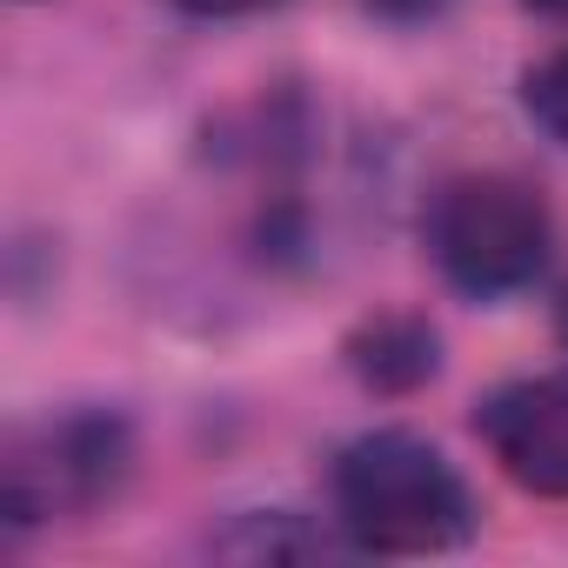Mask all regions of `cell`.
Instances as JSON below:
<instances>
[{
	"mask_svg": "<svg viewBox=\"0 0 568 568\" xmlns=\"http://www.w3.org/2000/svg\"><path fill=\"white\" fill-rule=\"evenodd\" d=\"M181 14H201V21H241V14H267L281 0H174Z\"/></svg>",
	"mask_w": 568,
	"mask_h": 568,
	"instance_id": "cell-7",
	"label": "cell"
},
{
	"mask_svg": "<svg viewBox=\"0 0 568 568\" xmlns=\"http://www.w3.org/2000/svg\"><path fill=\"white\" fill-rule=\"evenodd\" d=\"M328 488H335V521L362 555H442L475 535L468 481L435 442L408 428L355 435L335 455Z\"/></svg>",
	"mask_w": 568,
	"mask_h": 568,
	"instance_id": "cell-1",
	"label": "cell"
},
{
	"mask_svg": "<svg viewBox=\"0 0 568 568\" xmlns=\"http://www.w3.org/2000/svg\"><path fill=\"white\" fill-rule=\"evenodd\" d=\"M475 435L528 495L568 501V368L521 375L475 408Z\"/></svg>",
	"mask_w": 568,
	"mask_h": 568,
	"instance_id": "cell-4",
	"label": "cell"
},
{
	"mask_svg": "<svg viewBox=\"0 0 568 568\" xmlns=\"http://www.w3.org/2000/svg\"><path fill=\"white\" fill-rule=\"evenodd\" d=\"M422 234H428L435 267L448 274V288H462L475 302L521 295L548 267V247H555L548 201L521 174H495V168L442 181Z\"/></svg>",
	"mask_w": 568,
	"mask_h": 568,
	"instance_id": "cell-2",
	"label": "cell"
},
{
	"mask_svg": "<svg viewBox=\"0 0 568 568\" xmlns=\"http://www.w3.org/2000/svg\"><path fill=\"white\" fill-rule=\"evenodd\" d=\"M521 8H535V14H548V21H568V0H521Z\"/></svg>",
	"mask_w": 568,
	"mask_h": 568,
	"instance_id": "cell-9",
	"label": "cell"
},
{
	"mask_svg": "<svg viewBox=\"0 0 568 568\" xmlns=\"http://www.w3.org/2000/svg\"><path fill=\"white\" fill-rule=\"evenodd\" d=\"M375 14H388V21H428V14H442L448 0H368Z\"/></svg>",
	"mask_w": 568,
	"mask_h": 568,
	"instance_id": "cell-8",
	"label": "cell"
},
{
	"mask_svg": "<svg viewBox=\"0 0 568 568\" xmlns=\"http://www.w3.org/2000/svg\"><path fill=\"white\" fill-rule=\"evenodd\" d=\"M555 328H561V342H568V295H561V315H555Z\"/></svg>",
	"mask_w": 568,
	"mask_h": 568,
	"instance_id": "cell-10",
	"label": "cell"
},
{
	"mask_svg": "<svg viewBox=\"0 0 568 568\" xmlns=\"http://www.w3.org/2000/svg\"><path fill=\"white\" fill-rule=\"evenodd\" d=\"M128 468H134V435L108 408H74V415L21 428L8 442V462H0L8 528H41V521L88 515V508L121 495Z\"/></svg>",
	"mask_w": 568,
	"mask_h": 568,
	"instance_id": "cell-3",
	"label": "cell"
},
{
	"mask_svg": "<svg viewBox=\"0 0 568 568\" xmlns=\"http://www.w3.org/2000/svg\"><path fill=\"white\" fill-rule=\"evenodd\" d=\"M521 108H528V121H535L548 141L568 148V48H555L548 61H535V68L521 74Z\"/></svg>",
	"mask_w": 568,
	"mask_h": 568,
	"instance_id": "cell-6",
	"label": "cell"
},
{
	"mask_svg": "<svg viewBox=\"0 0 568 568\" xmlns=\"http://www.w3.org/2000/svg\"><path fill=\"white\" fill-rule=\"evenodd\" d=\"M348 368L375 395H408L442 368V342L422 315H375L348 335Z\"/></svg>",
	"mask_w": 568,
	"mask_h": 568,
	"instance_id": "cell-5",
	"label": "cell"
}]
</instances>
